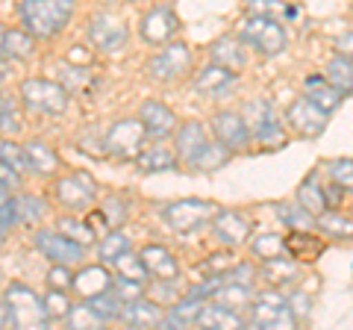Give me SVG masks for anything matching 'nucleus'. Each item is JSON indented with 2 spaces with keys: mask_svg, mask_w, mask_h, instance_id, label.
<instances>
[{
  "mask_svg": "<svg viewBox=\"0 0 353 330\" xmlns=\"http://www.w3.org/2000/svg\"><path fill=\"white\" fill-rule=\"evenodd\" d=\"M209 57H212V62L218 65H224V68L230 71H241L248 65V50H245V41H241L239 36H224V39H218L212 48H209Z\"/></svg>",
  "mask_w": 353,
  "mask_h": 330,
  "instance_id": "nucleus-22",
  "label": "nucleus"
},
{
  "mask_svg": "<svg viewBox=\"0 0 353 330\" xmlns=\"http://www.w3.org/2000/svg\"><path fill=\"white\" fill-rule=\"evenodd\" d=\"M148 139V130L141 124V118H121L103 136V148L121 159H136L141 153V145Z\"/></svg>",
  "mask_w": 353,
  "mask_h": 330,
  "instance_id": "nucleus-5",
  "label": "nucleus"
},
{
  "mask_svg": "<svg viewBox=\"0 0 353 330\" xmlns=\"http://www.w3.org/2000/svg\"><path fill=\"white\" fill-rule=\"evenodd\" d=\"M327 174L345 192H353V159H333L327 165Z\"/></svg>",
  "mask_w": 353,
  "mask_h": 330,
  "instance_id": "nucleus-46",
  "label": "nucleus"
},
{
  "mask_svg": "<svg viewBox=\"0 0 353 330\" xmlns=\"http://www.w3.org/2000/svg\"><path fill=\"white\" fill-rule=\"evenodd\" d=\"M27 159H30V171H36V174H53L59 168V157H57V151H53L48 142H41V139H30L27 145Z\"/></svg>",
  "mask_w": 353,
  "mask_h": 330,
  "instance_id": "nucleus-26",
  "label": "nucleus"
},
{
  "mask_svg": "<svg viewBox=\"0 0 353 330\" xmlns=\"http://www.w3.org/2000/svg\"><path fill=\"white\" fill-rule=\"evenodd\" d=\"M36 50V36L27 30H3V59H27Z\"/></svg>",
  "mask_w": 353,
  "mask_h": 330,
  "instance_id": "nucleus-30",
  "label": "nucleus"
},
{
  "mask_svg": "<svg viewBox=\"0 0 353 330\" xmlns=\"http://www.w3.org/2000/svg\"><path fill=\"white\" fill-rule=\"evenodd\" d=\"M162 318L165 313L159 310V304L145 298L124 301V310H121V322L130 327H153V324H162Z\"/></svg>",
  "mask_w": 353,
  "mask_h": 330,
  "instance_id": "nucleus-23",
  "label": "nucleus"
},
{
  "mask_svg": "<svg viewBox=\"0 0 353 330\" xmlns=\"http://www.w3.org/2000/svg\"><path fill=\"white\" fill-rule=\"evenodd\" d=\"M239 39L253 50H259L262 57H280L285 45H289V36H285V30L277 18L250 15V12L239 24Z\"/></svg>",
  "mask_w": 353,
  "mask_h": 330,
  "instance_id": "nucleus-2",
  "label": "nucleus"
},
{
  "mask_svg": "<svg viewBox=\"0 0 353 330\" xmlns=\"http://www.w3.org/2000/svg\"><path fill=\"white\" fill-rule=\"evenodd\" d=\"M176 157H180V153H174V151L162 148V145H153L150 151H141L136 157V162H139V168L145 174H159V171L176 168Z\"/></svg>",
  "mask_w": 353,
  "mask_h": 330,
  "instance_id": "nucleus-29",
  "label": "nucleus"
},
{
  "mask_svg": "<svg viewBox=\"0 0 353 330\" xmlns=\"http://www.w3.org/2000/svg\"><path fill=\"white\" fill-rule=\"evenodd\" d=\"M292 310H294V316H309V310H312V304H309V295H303V292H297V295H292Z\"/></svg>",
  "mask_w": 353,
  "mask_h": 330,
  "instance_id": "nucleus-53",
  "label": "nucleus"
},
{
  "mask_svg": "<svg viewBox=\"0 0 353 330\" xmlns=\"http://www.w3.org/2000/svg\"><path fill=\"white\" fill-rule=\"evenodd\" d=\"M250 324L253 327H283L289 330L297 324L292 304H285L277 292H262L250 304Z\"/></svg>",
  "mask_w": 353,
  "mask_h": 330,
  "instance_id": "nucleus-6",
  "label": "nucleus"
},
{
  "mask_svg": "<svg viewBox=\"0 0 353 330\" xmlns=\"http://www.w3.org/2000/svg\"><path fill=\"white\" fill-rule=\"evenodd\" d=\"M3 133L9 136V133H15L18 130V113H15V104H12V97L9 95H3Z\"/></svg>",
  "mask_w": 353,
  "mask_h": 330,
  "instance_id": "nucleus-52",
  "label": "nucleus"
},
{
  "mask_svg": "<svg viewBox=\"0 0 353 330\" xmlns=\"http://www.w3.org/2000/svg\"><path fill=\"white\" fill-rule=\"evenodd\" d=\"M21 101L30 113L36 115H62L68 106V86L62 80H44V77H32V80L21 83Z\"/></svg>",
  "mask_w": 353,
  "mask_h": 330,
  "instance_id": "nucleus-3",
  "label": "nucleus"
},
{
  "mask_svg": "<svg viewBox=\"0 0 353 330\" xmlns=\"http://www.w3.org/2000/svg\"><path fill=\"white\" fill-rule=\"evenodd\" d=\"M127 251H130V239L124 233H118V230L106 233V239L101 242V260L103 262H115L121 254H127Z\"/></svg>",
  "mask_w": 353,
  "mask_h": 330,
  "instance_id": "nucleus-45",
  "label": "nucleus"
},
{
  "mask_svg": "<svg viewBox=\"0 0 353 330\" xmlns=\"http://www.w3.org/2000/svg\"><path fill=\"white\" fill-rule=\"evenodd\" d=\"M297 204L303 206V210H309L312 215H321L330 210V204H327V192L318 186L312 177L303 180L301 183V189H297Z\"/></svg>",
  "mask_w": 353,
  "mask_h": 330,
  "instance_id": "nucleus-32",
  "label": "nucleus"
},
{
  "mask_svg": "<svg viewBox=\"0 0 353 330\" xmlns=\"http://www.w3.org/2000/svg\"><path fill=\"white\" fill-rule=\"evenodd\" d=\"M303 89H306L309 101H315L318 106L324 109V113H336V106L341 104V95H345L333 80H330V77H315V74L306 77Z\"/></svg>",
  "mask_w": 353,
  "mask_h": 330,
  "instance_id": "nucleus-24",
  "label": "nucleus"
},
{
  "mask_svg": "<svg viewBox=\"0 0 353 330\" xmlns=\"http://www.w3.org/2000/svg\"><path fill=\"white\" fill-rule=\"evenodd\" d=\"M18 222H21V206H18V197H9V195H3V224H0V230H3V236H9V230H12Z\"/></svg>",
  "mask_w": 353,
  "mask_h": 330,
  "instance_id": "nucleus-50",
  "label": "nucleus"
},
{
  "mask_svg": "<svg viewBox=\"0 0 353 330\" xmlns=\"http://www.w3.org/2000/svg\"><path fill=\"white\" fill-rule=\"evenodd\" d=\"M112 266L118 269V274H121V278L141 280V283H145V280L150 278V274H148V269H145V260H141V254L136 257V254H130V251H127V254H121V257L112 262Z\"/></svg>",
  "mask_w": 353,
  "mask_h": 330,
  "instance_id": "nucleus-41",
  "label": "nucleus"
},
{
  "mask_svg": "<svg viewBox=\"0 0 353 330\" xmlns=\"http://www.w3.org/2000/svg\"><path fill=\"white\" fill-rule=\"evenodd\" d=\"M18 206H21V222H36V218L44 215V201L36 195H21Z\"/></svg>",
  "mask_w": 353,
  "mask_h": 330,
  "instance_id": "nucleus-48",
  "label": "nucleus"
},
{
  "mask_svg": "<svg viewBox=\"0 0 353 330\" xmlns=\"http://www.w3.org/2000/svg\"><path fill=\"white\" fill-rule=\"evenodd\" d=\"M197 327H209V330H218V327H245V318L239 316V310H230L224 304H206L201 318H197Z\"/></svg>",
  "mask_w": 353,
  "mask_h": 330,
  "instance_id": "nucleus-27",
  "label": "nucleus"
},
{
  "mask_svg": "<svg viewBox=\"0 0 353 330\" xmlns=\"http://www.w3.org/2000/svg\"><path fill=\"white\" fill-rule=\"evenodd\" d=\"M3 162H9L12 168H18V171H27L30 168V159H27V151L24 148H18L15 142H9V139H3Z\"/></svg>",
  "mask_w": 353,
  "mask_h": 330,
  "instance_id": "nucleus-49",
  "label": "nucleus"
},
{
  "mask_svg": "<svg viewBox=\"0 0 353 330\" xmlns=\"http://www.w3.org/2000/svg\"><path fill=\"white\" fill-rule=\"evenodd\" d=\"M218 213L215 204L201 201V197H183L165 206V222H168L176 233H194L206 224H212V218Z\"/></svg>",
  "mask_w": 353,
  "mask_h": 330,
  "instance_id": "nucleus-4",
  "label": "nucleus"
},
{
  "mask_svg": "<svg viewBox=\"0 0 353 330\" xmlns=\"http://www.w3.org/2000/svg\"><path fill=\"white\" fill-rule=\"evenodd\" d=\"M212 133L221 145H227L230 151H245L253 139L248 118L239 113H230V109H221V113L212 115Z\"/></svg>",
  "mask_w": 353,
  "mask_h": 330,
  "instance_id": "nucleus-14",
  "label": "nucleus"
},
{
  "mask_svg": "<svg viewBox=\"0 0 353 330\" xmlns=\"http://www.w3.org/2000/svg\"><path fill=\"white\" fill-rule=\"evenodd\" d=\"M88 41L103 53H118L127 45V27L121 24L115 15L97 12V15H92V21H88Z\"/></svg>",
  "mask_w": 353,
  "mask_h": 330,
  "instance_id": "nucleus-13",
  "label": "nucleus"
},
{
  "mask_svg": "<svg viewBox=\"0 0 353 330\" xmlns=\"http://www.w3.org/2000/svg\"><path fill=\"white\" fill-rule=\"evenodd\" d=\"M101 213H103V218L109 222V227H121L130 218V204L121 195H109L106 201H103V206H101Z\"/></svg>",
  "mask_w": 353,
  "mask_h": 330,
  "instance_id": "nucleus-43",
  "label": "nucleus"
},
{
  "mask_svg": "<svg viewBox=\"0 0 353 330\" xmlns=\"http://www.w3.org/2000/svg\"><path fill=\"white\" fill-rule=\"evenodd\" d=\"M176 24H180V21H176L171 6H153L150 12H145V18H141L139 32L148 45H168L171 36L176 32Z\"/></svg>",
  "mask_w": 353,
  "mask_h": 330,
  "instance_id": "nucleus-15",
  "label": "nucleus"
},
{
  "mask_svg": "<svg viewBox=\"0 0 353 330\" xmlns=\"http://www.w3.org/2000/svg\"><path fill=\"white\" fill-rule=\"evenodd\" d=\"M32 242H36L39 254L48 257L50 262H65V266H74V262H83V257H85V245L68 239L62 230H39Z\"/></svg>",
  "mask_w": 353,
  "mask_h": 330,
  "instance_id": "nucleus-10",
  "label": "nucleus"
},
{
  "mask_svg": "<svg viewBox=\"0 0 353 330\" xmlns=\"http://www.w3.org/2000/svg\"><path fill=\"white\" fill-rule=\"evenodd\" d=\"M209 142H212V139L206 136V127L201 124V121H185V124H180V130H176L174 148H176V153H180L183 162L192 165L194 157L209 145Z\"/></svg>",
  "mask_w": 353,
  "mask_h": 330,
  "instance_id": "nucleus-19",
  "label": "nucleus"
},
{
  "mask_svg": "<svg viewBox=\"0 0 353 330\" xmlns=\"http://www.w3.org/2000/svg\"><path fill=\"white\" fill-rule=\"evenodd\" d=\"M85 304L92 307V310L103 318V322H115V318H121V310H124V298L109 289V292H101V295H92V298H85Z\"/></svg>",
  "mask_w": 353,
  "mask_h": 330,
  "instance_id": "nucleus-34",
  "label": "nucleus"
},
{
  "mask_svg": "<svg viewBox=\"0 0 353 330\" xmlns=\"http://www.w3.org/2000/svg\"><path fill=\"white\" fill-rule=\"evenodd\" d=\"M233 86H236V71L212 62V65H206V68H201V74H197L192 83V89H194V95H227Z\"/></svg>",
  "mask_w": 353,
  "mask_h": 330,
  "instance_id": "nucleus-18",
  "label": "nucleus"
},
{
  "mask_svg": "<svg viewBox=\"0 0 353 330\" xmlns=\"http://www.w3.org/2000/svg\"><path fill=\"white\" fill-rule=\"evenodd\" d=\"M3 301L12 307L18 327H44L50 322L48 310H44V298H39V295L32 289H27V286H12V289H6Z\"/></svg>",
  "mask_w": 353,
  "mask_h": 330,
  "instance_id": "nucleus-8",
  "label": "nucleus"
},
{
  "mask_svg": "<svg viewBox=\"0 0 353 330\" xmlns=\"http://www.w3.org/2000/svg\"><path fill=\"white\" fill-rule=\"evenodd\" d=\"M77 0H21L18 18L36 39H50L68 27Z\"/></svg>",
  "mask_w": 353,
  "mask_h": 330,
  "instance_id": "nucleus-1",
  "label": "nucleus"
},
{
  "mask_svg": "<svg viewBox=\"0 0 353 330\" xmlns=\"http://www.w3.org/2000/svg\"><path fill=\"white\" fill-rule=\"evenodd\" d=\"M103 324V318L97 316L88 304H77L71 316H68V327H101Z\"/></svg>",
  "mask_w": 353,
  "mask_h": 330,
  "instance_id": "nucleus-47",
  "label": "nucleus"
},
{
  "mask_svg": "<svg viewBox=\"0 0 353 330\" xmlns=\"http://www.w3.org/2000/svg\"><path fill=\"white\" fill-rule=\"evenodd\" d=\"M141 260H145V269L150 278L157 280H176L180 278V266H176V257L168 248L162 245H148L141 248Z\"/></svg>",
  "mask_w": 353,
  "mask_h": 330,
  "instance_id": "nucleus-20",
  "label": "nucleus"
},
{
  "mask_svg": "<svg viewBox=\"0 0 353 330\" xmlns=\"http://www.w3.org/2000/svg\"><path fill=\"white\" fill-rule=\"evenodd\" d=\"M230 153H233V151H230L227 145H221L218 139H212V142H209V145L194 157L192 168H194V171H215V168H221V165H227Z\"/></svg>",
  "mask_w": 353,
  "mask_h": 330,
  "instance_id": "nucleus-33",
  "label": "nucleus"
},
{
  "mask_svg": "<svg viewBox=\"0 0 353 330\" xmlns=\"http://www.w3.org/2000/svg\"><path fill=\"white\" fill-rule=\"evenodd\" d=\"M250 251H253V257H259V260L280 257V254H285V239H280L277 233H259L250 242Z\"/></svg>",
  "mask_w": 353,
  "mask_h": 330,
  "instance_id": "nucleus-40",
  "label": "nucleus"
},
{
  "mask_svg": "<svg viewBox=\"0 0 353 330\" xmlns=\"http://www.w3.org/2000/svg\"><path fill=\"white\" fill-rule=\"evenodd\" d=\"M245 9L250 15H268V18H280V15L294 12L285 0H245Z\"/></svg>",
  "mask_w": 353,
  "mask_h": 330,
  "instance_id": "nucleus-44",
  "label": "nucleus"
},
{
  "mask_svg": "<svg viewBox=\"0 0 353 330\" xmlns=\"http://www.w3.org/2000/svg\"><path fill=\"white\" fill-rule=\"evenodd\" d=\"M277 215H280L292 230H315V227H318V215H312L309 210H303L301 204H297V206L277 204Z\"/></svg>",
  "mask_w": 353,
  "mask_h": 330,
  "instance_id": "nucleus-39",
  "label": "nucleus"
},
{
  "mask_svg": "<svg viewBox=\"0 0 353 330\" xmlns=\"http://www.w3.org/2000/svg\"><path fill=\"white\" fill-rule=\"evenodd\" d=\"M44 310H48L50 322H57V318H68L74 307L68 301V295H65V289H57V286H53V289L44 295Z\"/></svg>",
  "mask_w": 353,
  "mask_h": 330,
  "instance_id": "nucleus-42",
  "label": "nucleus"
},
{
  "mask_svg": "<svg viewBox=\"0 0 353 330\" xmlns=\"http://www.w3.org/2000/svg\"><path fill=\"white\" fill-rule=\"evenodd\" d=\"M203 307H206L203 298H194V295H189L185 301H180L176 307H171V310L165 313L162 327H192V324H197V318H201Z\"/></svg>",
  "mask_w": 353,
  "mask_h": 330,
  "instance_id": "nucleus-25",
  "label": "nucleus"
},
{
  "mask_svg": "<svg viewBox=\"0 0 353 330\" xmlns=\"http://www.w3.org/2000/svg\"><path fill=\"white\" fill-rule=\"evenodd\" d=\"M53 195H57V201L62 206H68V210H85L97 195V183L88 177L85 171H71V174H65V177L57 180Z\"/></svg>",
  "mask_w": 353,
  "mask_h": 330,
  "instance_id": "nucleus-11",
  "label": "nucleus"
},
{
  "mask_svg": "<svg viewBox=\"0 0 353 330\" xmlns=\"http://www.w3.org/2000/svg\"><path fill=\"white\" fill-rule=\"evenodd\" d=\"M318 230L324 236H333V239H353V218L341 215L336 210H327L318 215Z\"/></svg>",
  "mask_w": 353,
  "mask_h": 330,
  "instance_id": "nucleus-35",
  "label": "nucleus"
},
{
  "mask_svg": "<svg viewBox=\"0 0 353 330\" xmlns=\"http://www.w3.org/2000/svg\"><path fill=\"white\" fill-rule=\"evenodd\" d=\"M327 77L339 86L341 92H353V57L336 53V57L327 62Z\"/></svg>",
  "mask_w": 353,
  "mask_h": 330,
  "instance_id": "nucleus-37",
  "label": "nucleus"
},
{
  "mask_svg": "<svg viewBox=\"0 0 353 330\" xmlns=\"http://www.w3.org/2000/svg\"><path fill=\"white\" fill-rule=\"evenodd\" d=\"M294 274H297V266H294V260L292 257H271V260H262V278L274 283V286H283V283H292L294 280Z\"/></svg>",
  "mask_w": 353,
  "mask_h": 330,
  "instance_id": "nucleus-31",
  "label": "nucleus"
},
{
  "mask_svg": "<svg viewBox=\"0 0 353 330\" xmlns=\"http://www.w3.org/2000/svg\"><path fill=\"white\" fill-rule=\"evenodd\" d=\"M71 289H77V295H83V298H92V295L115 289V278H112V271L103 266H85L80 274H74Z\"/></svg>",
  "mask_w": 353,
  "mask_h": 330,
  "instance_id": "nucleus-21",
  "label": "nucleus"
},
{
  "mask_svg": "<svg viewBox=\"0 0 353 330\" xmlns=\"http://www.w3.org/2000/svg\"><path fill=\"white\" fill-rule=\"evenodd\" d=\"M48 280H50V286H57V289H68V286H74V274L68 271L65 262H57V266L50 269Z\"/></svg>",
  "mask_w": 353,
  "mask_h": 330,
  "instance_id": "nucleus-51",
  "label": "nucleus"
},
{
  "mask_svg": "<svg viewBox=\"0 0 353 330\" xmlns=\"http://www.w3.org/2000/svg\"><path fill=\"white\" fill-rule=\"evenodd\" d=\"M336 50L345 53V57H353V30L350 32H341V36L336 39Z\"/></svg>",
  "mask_w": 353,
  "mask_h": 330,
  "instance_id": "nucleus-54",
  "label": "nucleus"
},
{
  "mask_svg": "<svg viewBox=\"0 0 353 330\" xmlns=\"http://www.w3.org/2000/svg\"><path fill=\"white\" fill-rule=\"evenodd\" d=\"M139 118H141V124H145V130H148L150 139H165V136H171L174 127H176L174 109L165 106L162 101H145V104H141V109H139Z\"/></svg>",
  "mask_w": 353,
  "mask_h": 330,
  "instance_id": "nucleus-17",
  "label": "nucleus"
},
{
  "mask_svg": "<svg viewBox=\"0 0 353 330\" xmlns=\"http://www.w3.org/2000/svg\"><path fill=\"white\" fill-rule=\"evenodd\" d=\"M245 118L250 124V133L256 142H262L265 148H280L285 142V133H283V124L274 106L268 101H250L245 106Z\"/></svg>",
  "mask_w": 353,
  "mask_h": 330,
  "instance_id": "nucleus-7",
  "label": "nucleus"
},
{
  "mask_svg": "<svg viewBox=\"0 0 353 330\" xmlns=\"http://www.w3.org/2000/svg\"><path fill=\"white\" fill-rule=\"evenodd\" d=\"M215 301L224 304V307H230V310H241V307L250 304V286H248V283L227 280V283L215 292Z\"/></svg>",
  "mask_w": 353,
  "mask_h": 330,
  "instance_id": "nucleus-38",
  "label": "nucleus"
},
{
  "mask_svg": "<svg viewBox=\"0 0 353 330\" xmlns=\"http://www.w3.org/2000/svg\"><path fill=\"white\" fill-rule=\"evenodd\" d=\"M212 233L227 248H236L250 236V218L239 210H218L212 218Z\"/></svg>",
  "mask_w": 353,
  "mask_h": 330,
  "instance_id": "nucleus-16",
  "label": "nucleus"
},
{
  "mask_svg": "<svg viewBox=\"0 0 353 330\" xmlns=\"http://www.w3.org/2000/svg\"><path fill=\"white\" fill-rule=\"evenodd\" d=\"M285 251H289L294 260H318V254L324 251V242L315 233H309V230H292V233L285 236Z\"/></svg>",
  "mask_w": 353,
  "mask_h": 330,
  "instance_id": "nucleus-28",
  "label": "nucleus"
},
{
  "mask_svg": "<svg viewBox=\"0 0 353 330\" xmlns=\"http://www.w3.org/2000/svg\"><path fill=\"white\" fill-rule=\"evenodd\" d=\"M57 230H62L68 239H74V242H80V245H94L97 242V230L88 224V222H80V218H74V215H62V218H57Z\"/></svg>",
  "mask_w": 353,
  "mask_h": 330,
  "instance_id": "nucleus-36",
  "label": "nucleus"
},
{
  "mask_svg": "<svg viewBox=\"0 0 353 330\" xmlns=\"http://www.w3.org/2000/svg\"><path fill=\"white\" fill-rule=\"evenodd\" d=\"M327 118H330V113H324V109L318 106L315 101H309L306 95L297 97V101H292L289 109H285V121H289V127L294 130L297 136H306V139L324 133Z\"/></svg>",
  "mask_w": 353,
  "mask_h": 330,
  "instance_id": "nucleus-12",
  "label": "nucleus"
},
{
  "mask_svg": "<svg viewBox=\"0 0 353 330\" xmlns=\"http://www.w3.org/2000/svg\"><path fill=\"white\" fill-rule=\"evenodd\" d=\"M0 322H3V327H6V330L18 327V324H15V316H12V307H9L6 301H3V316H0Z\"/></svg>",
  "mask_w": 353,
  "mask_h": 330,
  "instance_id": "nucleus-55",
  "label": "nucleus"
},
{
  "mask_svg": "<svg viewBox=\"0 0 353 330\" xmlns=\"http://www.w3.org/2000/svg\"><path fill=\"white\" fill-rule=\"evenodd\" d=\"M189 68H192V50L183 41H168L162 53L148 59V74L159 83H171L176 77H183Z\"/></svg>",
  "mask_w": 353,
  "mask_h": 330,
  "instance_id": "nucleus-9",
  "label": "nucleus"
}]
</instances>
